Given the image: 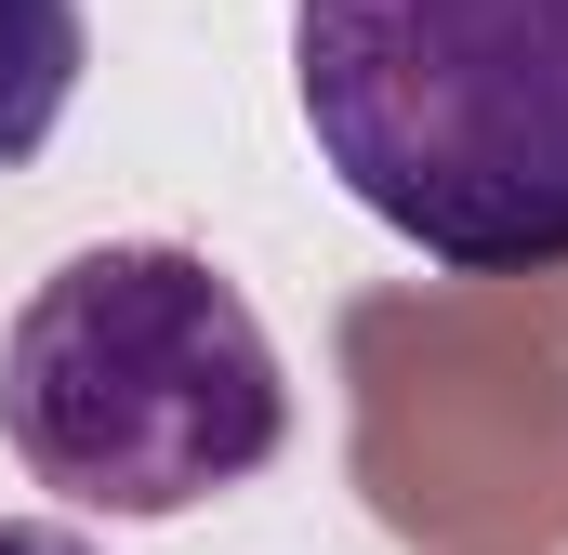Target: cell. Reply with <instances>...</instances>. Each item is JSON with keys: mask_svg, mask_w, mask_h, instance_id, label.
I'll return each mask as SVG.
<instances>
[{"mask_svg": "<svg viewBox=\"0 0 568 555\" xmlns=\"http://www.w3.org/2000/svg\"><path fill=\"white\" fill-rule=\"evenodd\" d=\"M0 555H93L67 516H0Z\"/></svg>", "mask_w": 568, "mask_h": 555, "instance_id": "obj_4", "label": "cell"}, {"mask_svg": "<svg viewBox=\"0 0 568 555\" xmlns=\"http://www.w3.org/2000/svg\"><path fill=\"white\" fill-rule=\"evenodd\" d=\"M0 436L80 516H199L291 436V371L252 291L185 239L67 252L0 331Z\"/></svg>", "mask_w": 568, "mask_h": 555, "instance_id": "obj_2", "label": "cell"}, {"mask_svg": "<svg viewBox=\"0 0 568 555\" xmlns=\"http://www.w3.org/2000/svg\"><path fill=\"white\" fill-rule=\"evenodd\" d=\"M80 67H93L80 0H0V172H27V159L53 145L67 93H80Z\"/></svg>", "mask_w": 568, "mask_h": 555, "instance_id": "obj_3", "label": "cell"}, {"mask_svg": "<svg viewBox=\"0 0 568 555\" xmlns=\"http://www.w3.org/2000/svg\"><path fill=\"white\" fill-rule=\"evenodd\" d=\"M331 185L449 278L568 265V0H291Z\"/></svg>", "mask_w": 568, "mask_h": 555, "instance_id": "obj_1", "label": "cell"}]
</instances>
